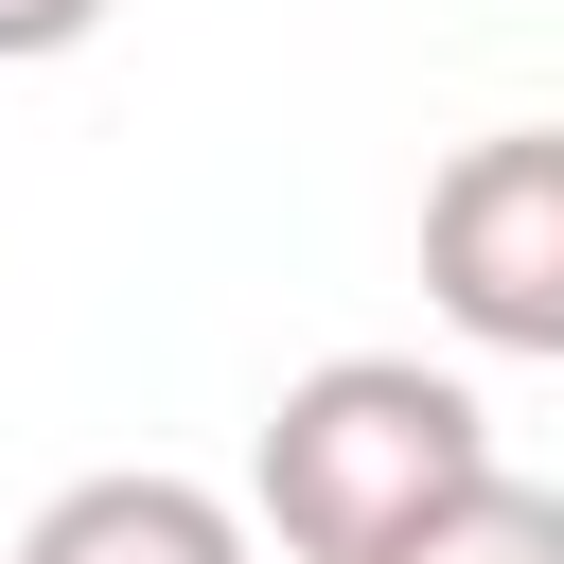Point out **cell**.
<instances>
[{"label": "cell", "instance_id": "obj_3", "mask_svg": "<svg viewBox=\"0 0 564 564\" xmlns=\"http://www.w3.org/2000/svg\"><path fill=\"white\" fill-rule=\"evenodd\" d=\"M18 564H264V511H229L212 476L123 458V476H70V494L18 529Z\"/></svg>", "mask_w": 564, "mask_h": 564}, {"label": "cell", "instance_id": "obj_1", "mask_svg": "<svg viewBox=\"0 0 564 564\" xmlns=\"http://www.w3.org/2000/svg\"><path fill=\"white\" fill-rule=\"evenodd\" d=\"M458 476H494V423L423 352H317L247 441V511L282 564H388Z\"/></svg>", "mask_w": 564, "mask_h": 564}, {"label": "cell", "instance_id": "obj_4", "mask_svg": "<svg viewBox=\"0 0 564 564\" xmlns=\"http://www.w3.org/2000/svg\"><path fill=\"white\" fill-rule=\"evenodd\" d=\"M388 564H564V494L494 458V476H458V494H441V511H423Z\"/></svg>", "mask_w": 564, "mask_h": 564}, {"label": "cell", "instance_id": "obj_5", "mask_svg": "<svg viewBox=\"0 0 564 564\" xmlns=\"http://www.w3.org/2000/svg\"><path fill=\"white\" fill-rule=\"evenodd\" d=\"M106 35V0H0V70H35V53H88Z\"/></svg>", "mask_w": 564, "mask_h": 564}, {"label": "cell", "instance_id": "obj_2", "mask_svg": "<svg viewBox=\"0 0 564 564\" xmlns=\"http://www.w3.org/2000/svg\"><path fill=\"white\" fill-rule=\"evenodd\" d=\"M423 300L458 352L564 370V123H476L423 176Z\"/></svg>", "mask_w": 564, "mask_h": 564}]
</instances>
